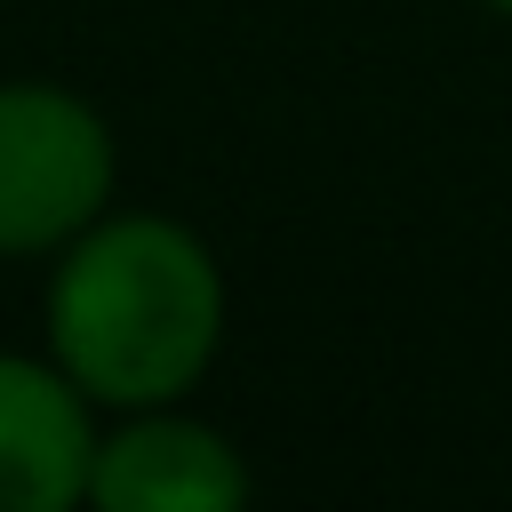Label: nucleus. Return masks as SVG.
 Masks as SVG:
<instances>
[{
    "instance_id": "nucleus-1",
    "label": "nucleus",
    "mask_w": 512,
    "mask_h": 512,
    "mask_svg": "<svg viewBox=\"0 0 512 512\" xmlns=\"http://www.w3.org/2000/svg\"><path fill=\"white\" fill-rule=\"evenodd\" d=\"M224 328H232L224 256L184 216L112 200L80 240L48 256L40 352L104 416L192 400L224 360Z\"/></svg>"
},
{
    "instance_id": "nucleus-2",
    "label": "nucleus",
    "mask_w": 512,
    "mask_h": 512,
    "mask_svg": "<svg viewBox=\"0 0 512 512\" xmlns=\"http://www.w3.org/2000/svg\"><path fill=\"white\" fill-rule=\"evenodd\" d=\"M120 200V136L64 80H0V264H48Z\"/></svg>"
},
{
    "instance_id": "nucleus-3",
    "label": "nucleus",
    "mask_w": 512,
    "mask_h": 512,
    "mask_svg": "<svg viewBox=\"0 0 512 512\" xmlns=\"http://www.w3.org/2000/svg\"><path fill=\"white\" fill-rule=\"evenodd\" d=\"M256 496L248 448L208 424L192 400L168 408H128L104 416L96 464H88V504L96 512H240Z\"/></svg>"
},
{
    "instance_id": "nucleus-4",
    "label": "nucleus",
    "mask_w": 512,
    "mask_h": 512,
    "mask_svg": "<svg viewBox=\"0 0 512 512\" xmlns=\"http://www.w3.org/2000/svg\"><path fill=\"white\" fill-rule=\"evenodd\" d=\"M104 408L48 360L0 344V512H72L88 504Z\"/></svg>"
},
{
    "instance_id": "nucleus-5",
    "label": "nucleus",
    "mask_w": 512,
    "mask_h": 512,
    "mask_svg": "<svg viewBox=\"0 0 512 512\" xmlns=\"http://www.w3.org/2000/svg\"><path fill=\"white\" fill-rule=\"evenodd\" d=\"M480 8H488V16H512V0H480Z\"/></svg>"
}]
</instances>
